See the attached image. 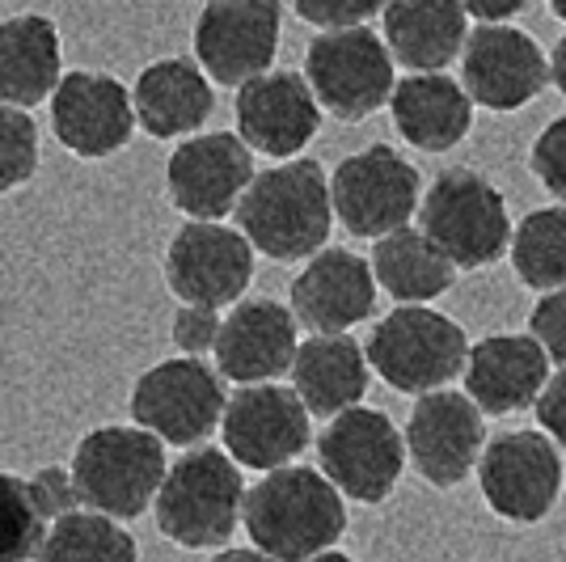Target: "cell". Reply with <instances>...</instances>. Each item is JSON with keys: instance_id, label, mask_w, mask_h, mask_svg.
I'll use <instances>...</instances> for the list:
<instances>
[{"instance_id": "1", "label": "cell", "mask_w": 566, "mask_h": 562, "mask_svg": "<svg viewBox=\"0 0 566 562\" xmlns=\"http://www.w3.org/2000/svg\"><path fill=\"white\" fill-rule=\"evenodd\" d=\"M241 524L254 550L275 562H308L334 550L347 533V503L322 469L283 466L245 491Z\"/></svg>"}, {"instance_id": "2", "label": "cell", "mask_w": 566, "mask_h": 562, "mask_svg": "<svg viewBox=\"0 0 566 562\" xmlns=\"http://www.w3.org/2000/svg\"><path fill=\"white\" fill-rule=\"evenodd\" d=\"M237 229L250 237L262 258L301 262L326 250L334 225V199L326 169L308 157L271 165L254 174L237 204Z\"/></svg>"}, {"instance_id": "3", "label": "cell", "mask_w": 566, "mask_h": 562, "mask_svg": "<svg viewBox=\"0 0 566 562\" xmlns=\"http://www.w3.org/2000/svg\"><path fill=\"white\" fill-rule=\"evenodd\" d=\"M245 512V478L224 448H187L157 491L161 538L182 550H224Z\"/></svg>"}, {"instance_id": "4", "label": "cell", "mask_w": 566, "mask_h": 562, "mask_svg": "<svg viewBox=\"0 0 566 562\" xmlns=\"http://www.w3.org/2000/svg\"><path fill=\"white\" fill-rule=\"evenodd\" d=\"M69 469L81 491V508L127 524L148 512V503H157L169 473L166 440L136 423H102L72 448Z\"/></svg>"}, {"instance_id": "5", "label": "cell", "mask_w": 566, "mask_h": 562, "mask_svg": "<svg viewBox=\"0 0 566 562\" xmlns=\"http://www.w3.org/2000/svg\"><path fill=\"white\" fill-rule=\"evenodd\" d=\"M368 364L373 373L398 394H436L449 389V381L465 376L470 339L449 313L431 305H398L380 318L368 334Z\"/></svg>"}, {"instance_id": "6", "label": "cell", "mask_w": 566, "mask_h": 562, "mask_svg": "<svg viewBox=\"0 0 566 562\" xmlns=\"http://www.w3.org/2000/svg\"><path fill=\"white\" fill-rule=\"evenodd\" d=\"M423 233L452 258L457 271H482L512 250V216L503 190L478 169H444L419 204Z\"/></svg>"}, {"instance_id": "7", "label": "cell", "mask_w": 566, "mask_h": 562, "mask_svg": "<svg viewBox=\"0 0 566 562\" xmlns=\"http://www.w3.org/2000/svg\"><path fill=\"white\" fill-rule=\"evenodd\" d=\"M224 376L203 355H169L136 376L132 385V423L174 448H199L224 423Z\"/></svg>"}, {"instance_id": "8", "label": "cell", "mask_w": 566, "mask_h": 562, "mask_svg": "<svg viewBox=\"0 0 566 562\" xmlns=\"http://www.w3.org/2000/svg\"><path fill=\"white\" fill-rule=\"evenodd\" d=\"M305 81L338 123H364L394 97V55L377 30H322L305 48Z\"/></svg>"}, {"instance_id": "9", "label": "cell", "mask_w": 566, "mask_h": 562, "mask_svg": "<svg viewBox=\"0 0 566 562\" xmlns=\"http://www.w3.org/2000/svg\"><path fill=\"white\" fill-rule=\"evenodd\" d=\"M334 216L352 237H380L406 229V220L423 204L419 169L389 144H368L334 165L331 174Z\"/></svg>"}, {"instance_id": "10", "label": "cell", "mask_w": 566, "mask_h": 562, "mask_svg": "<svg viewBox=\"0 0 566 562\" xmlns=\"http://www.w3.org/2000/svg\"><path fill=\"white\" fill-rule=\"evenodd\" d=\"M406 431L394 427L385 410L352 406L326 423L317 436V466L343 491V499L377 508L398 491L406 469Z\"/></svg>"}, {"instance_id": "11", "label": "cell", "mask_w": 566, "mask_h": 562, "mask_svg": "<svg viewBox=\"0 0 566 562\" xmlns=\"http://www.w3.org/2000/svg\"><path fill=\"white\" fill-rule=\"evenodd\" d=\"M254 246L224 220H187L169 237L161 271L178 305H237L254 283Z\"/></svg>"}, {"instance_id": "12", "label": "cell", "mask_w": 566, "mask_h": 562, "mask_svg": "<svg viewBox=\"0 0 566 562\" xmlns=\"http://www.w3.org/2000/svg\"><path fill=\"white\" fill-rule=\"evenodd\" d=\"M283 4L280 0H208L195 18V60L212 85L241 90L271 72L280 51Z\"/></svg>"}, {"instance_id": "13", "label": "cell", "mask_w": 566, "mask_h": 562, "mask_svg": "<svg viewBox=\"0 0 566 562\" xmlns=\"http://www.w3.org/2000/svg\"><path fill=\"white\" fill-rule=\"evenodd\" d=\"M313 415L301 402V394L292 385H241L237 394H229L224 406V452L233 457L241 469H283L292 466L313 440Z\"/></svg>"}, {"instance_id": "14", "label": "cell", "mask_w": 566, "mask_h": 562, "mask_svg": "<svg viewBox=\"0 0 566 562\" xmlns=\"http://www.w3.org/2000/svg\"><path fill=\"white\" fill-rule=\"evenodd\" d=\"M486 508L512 524H537L563 491V457L545 431H503L478 461Z\"/></svg>"}, {"instance_id": "15", "label": "cell", "mask_w": 566, "mask_h": 562, "mask_svg": "<svg viewBox=\"0 0 566 562\" xmlns=\"http://www.w3.org/2000/svg\"><path fill=\"white\" fill-rule=\"evenodd\" d=\"M486 452V415L470 394L436 389L410 406L406 457L427 487L452 491L470 478Z\"/></svg>"}, {"instance_id": "16", "label": "cell", "mask_w": 566, "mask_h": 562, "mask_svg": "<svg viewBox=\"0 0 566 562\" xmlns=\"http://www.w3.org/2000/svg\"><path fill=\"white\" fill-rule=\"evenodd\" d=\"M254 174V148L237 132H199L169 153L166 195L190 220H224L237 211Z\"/></svg>"}, {"instance_id": "17", "label": "cell", "mask_w": 566, "mask_h": 562, "mask_svg": "<svg viewBox=\"0 0 566 562\" xmlns=\"http://www.w3.org/2000/svg\"><path fill=\"white\" fill-rule=\"evenodd\" d=\"M136 127L140 118L132 90L106 72H64L60 90L51 94V136L81 162H106L123 153Z\"/></svg>"}, {"instance_id": "18", "label": "cell", "mask_w": 566, "mask_h": 562, "mask_svg": "<svg viewBox=\"0 0 566 562\" xmlns=\"http://www.w3.org/2000/svg\"><path fill=\"white\" fill-rule=\"evenodd\" d=\"M549 81V60L537 39L516 25H473L461 51V85L473 106L512 115L528 106Z\"/></svg>"}, {"instance_id": "19", "label": "cell", "mask_w": 566, "mask_h": 562, "mask_svg": "<svg viewBox=\"0 0 566 562\" xmlns=\"http://www.w3.org/2000/svg\"><path fill=\"white\" fill-rule=\"evenodd\" d=\"M233 115L237 136L254 153L271 162H296L322 127V102L308 90L305 72L271 69L237 90Z\"/></svg>"}, {"instance_id": "20", "label": "cell", "mask_w": 566, "mask_h": 562, "mask_svg": "<svg viewBox=\"0 0 566 562\" xmlns=\"http://www.w3.org/2000/svg\"><path fill=\"white\" fill-rule=\"evenodd\" d=\"M296 313L283 301L259 296V301H237L216 339V368L224 381L237 385H266L292 373L301 339H296Z\"/></svg>"}, {"instance_id": "21", "label": "cell", "mask_w": 566, "mask_h": 562, "mask_svg": "<svg viewBox=\"0 0 566 562\" xmlns=\"http://www.w3.org/2000/svg\"><path fill=\"white\" fill-rule=\"evenodd\" d=\"M287 301H292L296 322L313 334H347L377 313L373 262H364L343 246H326L301 267Z\"/></svg>"}, {"instance_id": "22", "label": "cell", "mask_w": 566, "mask_h": 562, "mask_svg": "<svg viewBox=\"0 0 566 562\" xmlns=\"http://www.w3.org/2000/svg\"><path fill=\"white\" fill-rule=\"evenodd\" d=\"M549 381V355L533 334H491L470 347L465 360V394L482 415H516L542 398Z\"/></svg>"}, {"instance_id": "23", "label": "cell", "mask_w": 566, "mask_h": 562, "mask_svg": "<svg viewBox=\"0 0 566 562\" xmlns=\"http://www.w3.org/2000/svg\"><path fill=\"white\" fill-rule=\"evenodd\" d=\"M136 118L153 140H190L208 127L216 111L212 76L199 69V60L166 55L153 60L132 85Z\"/></svg>"}, {"instance_id": "24", "label": "cell", "mask_w": 566, "mask_h": 562, "mask_svg": "<svg viewBox=\"0 0 566 562\" xmlns=\"http://www.w3.org/2000/svg\"><path fill=\"white\" fill-rule=\"evenodd\" d=\"M394 127L419 153H449L470 136L473 97L449 72H410L389 97Z\"/></svg>"}, {"instance_id": "25", "label": "cell", "mask_w": 566, "mask_h": 562, "mask_svg": "<svg viewBox=\"0 0 566 562\" xmlns=\"http://www.w3.org/2000/svg\"><path fill=\"white\" fill-rule=\"evenodd\" d=\"M380 18V39L394 64L410 72H444L470 39V13L461 0H389Z\"/></svg>"}, {"instance_id": "26", "label": "cell", "mask_w": 566, "mask_h": 562, "mask_svg": "<svg viewBox=\"0 0 566 562\" xmlns=\"http://www.w3.org/2000/svg\"><path fill=\"white\" fill-rule=\"evenodd\" d=\"M64 81L60 25L43 13H13L0 22V106L30 111Z\"/></svg>"}, {"instance_id": "27", "label": "cell", "mask_w": 566, "mask_h": 562, "mask_svg": "<svg viewBox=\"0 0 566 562\" xmlns=\"http://www.w3.org/2000/svg\"><path fill=\"white\" fill-rule=\"evenodd\" d=\"M373 364L352 334H313L301 343L292 364V389L301 394L313 419H338L368 394Z\"/></svg>"}, {"instance_id": "28", "label": "cell", "mask_w": 566, "mask_h": 562, "mask_svg": "<svg viewBox=\"0 0 566 562\" xmlns=\"http://www.w3.org/2000/svg\"><path fill=\"white\" fill-rule=\"evenodd\" d=\"M368 262H373L380 292L401 301V305H431L457 280L452 258L423 229H410V225L398 229V233L380 237Z\"/></svg>"}, {"instance_id": "29", "label": "cell", "mask_w": 566, "mask_h": 562, "mask_svg": "<svg viewBox=\"0 0 566 562\" xmlns=\"http://www.w3.org/2000/svg\"><path fill=\"white\" fill-rule=\"evenodd\" d=\"M34 562H140V545L118 520L76 508L51 524Z\"/></svg>"}, {"instance_id": "30", "label": "cell", "mask_w": 566, "mask_h": 562, "mask_svg": "<svg viewBox=\"0 0 566 562\" xmlns=\"http://www.w3.org/2000/svg\"><path fill=\"white\" fill-rule=\"evenodd\" d=\"M507 254L524 288H537V292L566 288V204L528 211L512 233Z\"/></svg>"}, {"instance_id": "31", "label": "cell", "mask_w": 566, "mask_h": 562, "mask_svg": "<svg viewBox=\"0 0 566 562\" xmlns=\"http://www.w3.org/2000/svg\"><path fill=\"white\" fill-rule=\"evenodd\" d=\"M51 520L30 491V478L0 469V562H34Z\"/></svg>"}, {"instance_id": "32", "label": "cell", "mask_w": 566, "mask_h": 562, "mask_svg": "<svg viewBox=\"0 0 566 562\" xmlns=\"http://www.w3.org/2000/svg\"><path fill=\"white\" fill-rule=\"evenodd\" d=\"M39 174V127L30 111L0 106V195L22 190Z\"/></svg>"}, {"instance_id": "33", "label": "cell", "mask_w": 566, "mask_h": 562, "mask_svg": "<svg viewBox=\"0 0 566 562\" xmlns=\"http://www.w3.org/2000/svg\"><path fill=\"white\" fill-rule=\"evenodd\" d=\"M389 0H292L296 18L317 30H355L368 25V18L385 13Z\"/></svg>"}, {"instance_id": "34", "label": "cell", "mask_w": 566, "mask_h": 562, "mask_svg": "<svg viewBox=\"0 0 566 562\" xmlns=\"http://www.w3.org/2000/svg\"><path fill=\"white\" fill-rule=\"evenodd\" d=\"M220 326H224L220 309L178 305L174 309V322H169V343L178 347V355H208L216 352Z\"/></svg>"}, {"instance_id": "35", "label": "cell", "mask_w": 566, "mask_h": 562, "mask_svg": "<svg viewBox=\"0 0 566 562\" xmlns=\"http://www.w3.org/2000/svg\"><path fill=\"white\" fill-rule=\"evenodd\" d=\"M533 174L554 199L566 204V115L545 123V132L533 144Z\"/></svg>"}, {"instance_id": "36", "label": "cell", "mask_w": 566, "mask_h": 562, "mask_svg": "<svg viewBox=\"0 0 566 562\" xmlns=\"http://www.w3.org/2000/svg\"><path fill=\"white\" fill-rule=\"evenodd\" d=\"M528 334L542 343V352L566 368V288L558 292H545L542 301L533 305V318H528Z\"/></svg>"}, {"instance_id": "37", "label": "cell", "mask_w": 566, "mask_h": 562, "mask_svg": "<svg viewBox=\"0 0 566 562\" xmlns=\"http://www.w3.org/2000/svg\"><path fill=\"white\" fill-rule=\"evenodd\" d=\"M30 491H34V499H39V508H43V516H48L51 524H55L60 516H69L81 508V491H76V482H72L69 466H43L30 478Z\"/></svg>"}, {"instance_id": "38", "label": "cell", "mask_w": 566, "mask_h": 562, "mask_svg": "<svg viewBox=\"0 0 566 562\" xmlns=\"http://www.w3.org/2000/svg\"><path fill=\"white\" fill-rule=\"evenodd\" d=\"M537 423H542V431L554 440L558 448H566V368L545 381L542 398H537Z\"/></svg>"}, {"instance_id": "39", "label": "cell", "mask_w": 566, "mask_h": 562, "mask_svg": "<svg viewBox=\"0 0 566 562\" xmlns=\"http://www.w3.org/2000/svg\"><path fill=\"white\" fill-rule=\"evenodd\" d=\"M465 4V13H473L478 22H491V25H503L507 18H516L528 9V0H461Z\"/></svg>"}, {"instance_id": "40", "label": "cell", "mask_w": 566, "mask_h": 562, "mask_svg": "<svg viewBox=\"0 0 566 562\" xmlns=\"http://www.w3.org/2000/svg\"><path fill=\"white\" fill-rule=\"evenodd\" d=\"M549 81L563 90L566 97V34L558 39V48H554V55H549Z\"/></svg>"}, {"instance_id": "41", "label": "cell", "mask_w": 566, "mask_h": 562, "mask_svg": "<svg viewBox=\"0 0 566 562\" xmlns=\"http://www.w3.org/2000/svg\"><path fill=\"white\" fill-rule=\"evenodd\" d=\"M212 562H275V559H271V554H262V550H254V545H250V550H220V554H216Z\"/></svg>"}, {"instance_id": "42", "label": "cell", "mask_w": 566, "mask_h": 562, "mask_svg": "<svg viewBox=\"0 0 566 562\" xmlns=\"http://www.w3.org/2000/svg\"><path fill=\"white\" fill-rule=\"evenodd\" d=\"M308 562H355V559L343 554V550H326V554H317V559H308Z\"/></svg>"}, {"instance_id": "43", "label": "cell", "mask_w": 566, "mask_h": 562, "mask_svg": "<svg viewBox=\"0 0 566 562\" xmlns=\"http://www.w3.org/2000/svg\"><path fill=\"white\" fill-rule=\"evenodd\" d=\"M549 13H554L558 22H566V0H549Z\"/></svg>"}]
</instances>
